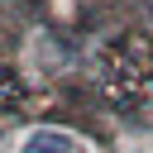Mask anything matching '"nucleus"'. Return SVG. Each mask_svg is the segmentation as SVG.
Returning <instances> with one entry per match:
<instances>
[{"instance_id":"f257e3e1","label":"nucleus","mask_w":153,"mask_h":153,"mask_svg":"<svg viewBox=\"0 0 153 153\" xmlns=\"http://www.w3.org/2000/svg\"><path fill=\"white\" fill-rule=\"evenodd\" d=\"M24 153H72V139L62 129H33L24 139Z\"/></svg>"}]
</instances>
